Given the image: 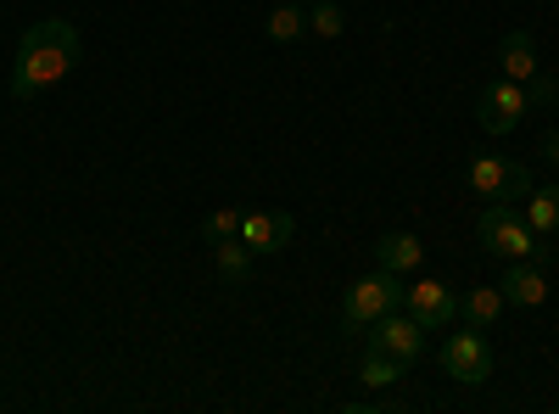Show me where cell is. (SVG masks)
I'll return each instance as SVG.
<instances>
[{
    "label": "cell",
    "mask_w": 559,
    "mask_h": 414,
    "mask_svg": "<svg viewBox=\"0 0 559 414\" xmlns=\"http://www.w3.org/2000/svg\"><path fill=\"white\" fill-rule=\"evenodd\" d=\"M79 62V28L62 23V17H45L34 23L23 39H17V62H12V96L17 102H34L39 90H51L73 73Z\"/></svg>",
    "instance_id": "6da1fadb"
},
{
    "label": "cell",
    "mask_w": 559,
    "mask_h": 414,
    "mask_svg": "<svg viewBox=\"0 0 559 414\" xmlns=\"http://www.w3.org/2000/svg\"><path fill=\"white\" fill-rule=\"evenodd\" d=\"M476 236L492 258H548V241L537 236V229L526 224V213H515L509 202H487L481 218H476Z\"/></svg>",
    "instance_id": "7a4b0ae2"
},
{
    "label": "cell",
    "mask_w": 559,
    "mask_h": 414,
    "mask_svg": "<svg viewBox=\"0 0 559 414\" xmlns=\"http://www.w3.org/2000/svg\"><path fill=\"white\" fill-rule=\"evenodd\" d=\"M403 297H408L403 274H392V269H376V274H364V281H353V286H347V297H342V319H347L353 331H369L381 314L403 308Z\"/></svg>",
    "instance_id": "3957f363"
},
{
    "label": "cell",
    "mask_w": 559,
    "mask_h": 414,
    "mask_svg": "<svg viewBox=\"0 0 559 414\" xmlns=\"http://www.w3.org/2000/svg\"><path fill=\"white\" fill-rule=\"evenodd\" d=\"M464 186H471L476 197H487V202H526V191H532V174L521 168V163H503V157H476L471 168H464Z\"/></svg>",
    "instance_id": "277c9868"
},
{
    "label": "cell",
    "mask_w": 559,
    "mask_h": 414,
    "mask_svg": "<svg viewBox=\"0 0 559 414\" xmlns=\"http://www.w3.org/2000/svg\"><path fill=\"white\" fill-rule=\"evenodd\" d=\"M532 113V96H526V84H515V79H492V84H481V96H476V123L487 129V134H509L521 118Z\"/></svg>",
    "instance_id": "5b68a950"
},
{
    "label": "cell",
    "mask_w": 559,
    "mask_h": 414,
    "mask_svg": "<svg viewBox=\"0 0 559 414\" xmlns=\"http://www.w3.org/2000/svg\"><path fill=\"white\" fill-rule=\"evenodd\" d=\"M442 370L459 381V387H481L492 376V342L471 326V331H453L448 347H442Z\"/></svg>",
    "instance_id": "8992f818"
},
{
    "label": "cell",
    "mask_w": 559,
    "mask_h": 414,
    "mask_svg": "<svg viewBox=\"0 0 559 414\" xmlns=\"http://www.w3.org/2000/svg\"><path fill=\"white\" fill-rule=\"evenodd\" d=\"M369 347H381V353H392V358H403V364H414L419 353H426V326H419L414 314H381L376 326H369Z\"/></svg>",
    "instance_id": "52a82bcc"
},
{
    "label": "cell",
    "mask_w": 559,
    "mask_h": 414,
    "mask_svg": "<svg viewBox=\"0 0 559 414\" xmlns=\"http://www.w3.org/2000/svg\"><path fill=\"white\" fill-rule=\"evenodd\" d=\"M403 303H408V314H414L426 331H442V326H453V319H459V297H453L442 281H414Z\"/></svg>",
    "instance_id": "ba28073f"
},
{
    "label": "cell",
    "mask_w": 559,
    "mask_h": 414,
    "mask_svg": "<svg viewBox=\"0 0 559 414\" xmlns=\"http://www.w3.org/2000/svg\"><path fill=\"white\" fill-rule=\"evenodd\" d=\"M292 236H297V218H292V213H274V208H263V213H247V218H241V241L252 247V258L292 247Z\"/></svg>",
    "instance_id": "9c48e42d"
},
{
    "label": "cell",
    "mask_w": 559,
    "mask_h": 414,
    "mask_svg": "<svg viewBox=\"0 0 559 414\" xmlns=\"http://www.w3.org/2000/svg\"><path fill=\"white\" fill-rule=\"evenodd\" d=\"M498 62H503V79H515V84H526V79H537V73H543V62H537V39H532L526 28L503 34Z\"/></svg>",
    "instance_id": "30bf717a"
},
{
    "label": "cell",
    "mask_w": 559,
    "mask_h": 414,
    "mask_svg": "<svg viewBox=\"0 0 559 414\" xmlns=\"http://www.w3.org/2000/svg\"><path fill=\"white\" fill-rule=\"evenodd\" d=\"M503 303H515V308H537V303H548V274L543 269H532L526 258L515 263V269H509L503 274Z\"/></svg>",
    "instance_id": "8fae6325"
},
{
    "label": "cell",
    "mask_w": 559,
    "mask_h": 414,
    "mask_svg": "<svg viewBox=\"0 0 559 414\" xmlns=\"http://www.w3.org/2000/svg\"><path fill=\"white\" fill-rule=\"evenodd\" d=\"M376 258H381V269H392V274H414L419 258H426V247H419L414 236H403V229H392V236L376 241Z\"/></svg>",
    "instance_id": "7c38bea8"
},
{
    "label": "cell",
    "mask_w": 559,
    "mask_h": 414,
    "mask_svg": "<svg viewBox=\"0 0 559 414\" xmlns=\"http://www.w3.org/2000/svg\"><path fill=\"white\" fill-rule=\"evenodd\" d=\"M459 314H464V326L492 331V326H498V314H503V292H498V286H476V292H464V297H459Z\"/></svg>",
    "instance_id": "4fadbf2b"
},
{
    "label": "cell",
    "mask_w": 559,
    "mask_h": 414,
    "mask_svg": "<svg viewBox=\"0 0 559 414\" xmlns=\"http://www.w3.org/2000/svg\"><path fill=\"white\" fill-rule=\"evenodd\" d=\"M213 269H218V281L224 286H247V274H252V247L236 236V241H218L213 247Z\"/></svg>",
    "instance_id": "5bb4252c"
},
{
    "label": "cell",
    "mask_w": 559,
    "mask_h": 414,
    "mask_svg": "<svg viewBox=\"0 0 559 414\" xmlns=\"http://www.w3.org/2000/svg\"><path fill=\"white\" fill-rule=\"evenodd\" d=\"M263 34H269L274 45H292L297 34H308V12L297 7V0H286V7H274V12H269Z\"/></svg>",
    "instance_id": "9a60e30c"
},
{
    "label": "cell",
    "mask_w": 559,
    "mask_h": 414,
    "mask_svg": "<svg viewBox=\"0 0 559 414\" xmlns=\"http://www.w3.org/2000/svg\"><path fill=\"white\" fill-rule=\"evenodd\" d=\"M526 224L537 229V236H554V229H559V186L526 191Z\"/></svg>",
    "instance_id": "2e32d148"
},
{
    "label": "cell",
    "mask_w": 559,
    "mask_h": 414,
    "mask_svg": "<svg viewBox=\"0 0 559 414\" xmlns=\"http://www.w3.org/2000/svg\"><path fill=\"white\" fill-rule=\"evenodd\" d=\"M403 370H408L403 358H392V353H381V347H369V358H364V387H392V381H403Z\"/></svg>",
    "instance_id": "e0dca14e"
},
{
    "label": "cell",
    "mask_w": 559,
    "mask_h": 414,
    "mask_svg": "<svg viewBox=\"0 0 559 414\" xmlns=\"http://www.w3.org/2000/svg\"><path fill=\"white\" fill-rule=\"evenodd\" d=\"M241 218H247V213H236V208L207 213V218H202V241H213V247H218V241H236V236H241Z\"/></svg>",
    "instance_id": "ac0fdd59"
},
{
    "label": "cell",
    "mask_w": 559,
    "mask_h": 414,
    "mask_svg": "<svg viewBox=\"0 0 559 414\" xmlns=\"http://www.w3.org/2000/svg\"><path fill=\"white\" fill-rule=\"evenodd\" d=\"M308 28H313L319 39H336V34L347 28V12L331 7V0H313V7H308Z\"/></svg>",
    "instance_id": "d6986e66"
},
{
    "label": "cell",
    "mask_w": 559,
    "mask_h": 414,
    "mask_svg": "<svg viewBox=\"0 0 559 414\" xmlns=\"http://www.w3.org/2000/svg\"><path fill=\"white\" fill-rule=\"evenodd\" d=\"M543 157L559 168V134H543Z\"/></svg>",
    "instance_id": "ffe728a7"
},
{
    "label": "cell",
    "mask_w": 559,
    "mask_h": 414,
    "mask_svg": "<svg viewBox=\"0 0 559 414\" xmlns=\"http://www.w3.org/2000/svg\"><path fill=\"white\" fill-rule=\"evenodd\" d=\"M297 7H313V0H297Z\"/></svg>",
    "instance_id": "44dd1931"
}]
</instances>
